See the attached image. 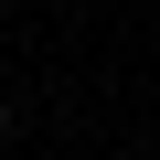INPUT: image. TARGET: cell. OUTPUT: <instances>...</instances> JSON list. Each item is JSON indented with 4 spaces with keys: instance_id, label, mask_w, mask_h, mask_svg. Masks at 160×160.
Instances as JSON below:
<instances>
[{
    "instance_id": "6da1fadb",
    "label": "cell",
    "mask_w": 160,
    "mask_h": 160,
    "mask_svg": "<svg viewBox=\"0 0 160 160\" xmlns=\"http://www.w3.org/2000/svg\"><path fill=\"white\" fill-rule=\"evenodd\" d=\"M0 139H11V96H0Z\"/></svg>"
},
{
    "instance_id": "7a4b0ae2",
    "label": "cell",
    "mask_w": 160,
    "mask_h": 160,
    "mask_svg": "<svg viewBox=\"0 0 160 160\" xmlns=\"http://www.w3.org/2000/svg\"><path fill=\"white\" fill-rule=\"evenodd\" d=\"M149 160H160V139H149Z\"/></svg>"
}]
</instances>
